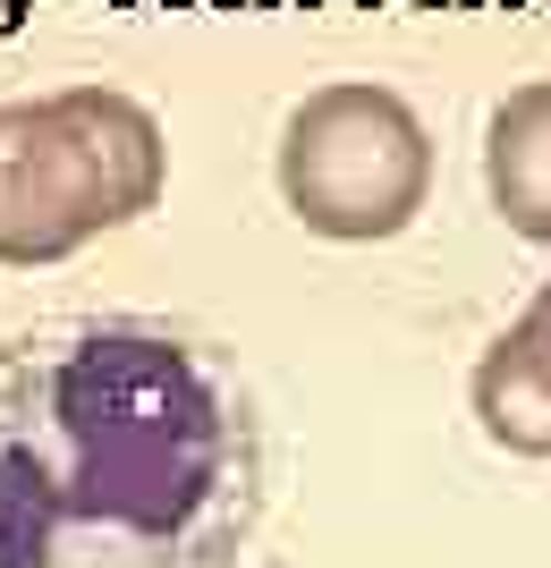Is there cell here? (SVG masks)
<instances>
[{
  "label": "cell",
  "mask_w": 551,
  "mask_h": 568,
  "mask_svg": "<svg viewBox=\"0 0 551 568\" xmlns=\"http://www.w3.org/2000/svg\"><path fill=\"white\" fill-rule=\"evenodd\" d=\"M264 509V425L204 339L43 323L0 348V568H229Z\"/></svg>",
  "instance_id": "6da1fadb"
},
{
  "label": "cell",
  "mask_w": 551,
  "mask_h": 568,
  "mask_svg": "<svg viewBox=\"0 0 551 568\" xmlns=\"http://www.w3.org/2000/svg\"><path fill=\"white\" fill-rule=\"evenodd\" d=\"M162 128L111 85L0 102V263L34 272L162 204Z\"/></svg>",
  "instance_id": "7a4b0ae2"
},
{
  "label": "cell",
  "mask_w": 551,
  "mask_h": 568,
  "mask_svg": "<svg viewBox=\"0 0 551 568\" xmlns=\"http://www.w3.org/2000/svg\"><path fill=\"white\" fill-rule=\"evenodd\" d=\"M432 195V136L374 77L314 85L280 128V204L331 246L399 237Z\"/></svg>",
  "instance_id": "3957f363"
},
{
  "label": "cell",
  "mask_w": 551,
  "mask_h": 568,
  "mask_svg": "<svg viewBox=\"0 0 551 568\" xmlns=\"http://www.w3.org/2000/svg\"><path fill=\"white\" fill-rule=\"evenodd\" d=\"M483 195L518 237L551 246V77L501 94L483 128Z\"/></svg>",
  "instance_id": "277c9868"
},
{
  "label": "cell",
  "mask_w": 551,
  "mask_h": 568,
  "mask_svg": "<svg viewBox=\"0 0 551 568\" xmlns=\"http://www.w3.org/2000/svg\"><path fill=\"white\" fill-rule=\"evenodd\" d=\"M476 425L501 442L509 458H551V374L518 339H492L476 365Z\"/></svg>",
  "instance_id": "5b68a950"
},
{
  "label": "cell",
  "mask_w": 551,
  "mask_h": 568,
  "mask_svg": "<svg viewBox=\"0 0 551 568\" xmlns=\"http://www.w3.org/2000/svg\"><path fill=\"white\" fill-rule=\"evenodd\" d=\"M509 339H518V348H527L534 365H543V374H551V272H543V288H534V297H527V314L509 323Z\"/></svg>",
  "instance_id": "8992f818"
},
{
  "label": "cell",
  "mask_w": 551,
  "mask_h": 568,
  "mask_svg": "<svg viewBox=\"0 0 551 568\" xmlns=\"http://www.w3.org/2000/svg\"><path fill=\"white\" fill-rule=\"evenodd\" d=\"M25 9H34V0H0V34H9V26H18Z\"/></svg>",
  "instance_id": "52a82bcc"
}]
</instances>
